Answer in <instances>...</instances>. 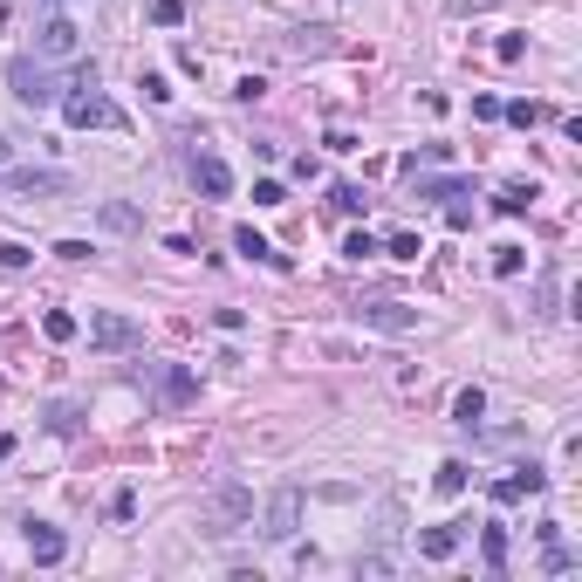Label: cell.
<instances>
[{
  "instance_id": "cell-1",
  "label": "cell",
  "mask_w": 582,
  "mask_h": 582,
  "mask_svg": "<svg viewBox=\"0 0 582 582\" xmlns=\"http://www.w3.org/2000/svg\"><path fill=\"white\" fill-rule=\"evenodd\" d=\"M7 82H15V96H21L28 110H48L62 90H90V82H96V62H90V69H76V76L62 82V76H55V62H28V55H21V62H7Z\"/></svg>"
},
{
  "instance_id": "cell-2",
  "label": "cell",
  "mask_w": 582,
  "mask_h": 582,
  "mask_svg": "<svg viewBox=\"0 0 582 582\" xmlns=\"http://www.w3.org/2000/svg\"><path fill=\"white\" fill-rule=\"evenodd\" d=\"M144 343V329H138V315H123V308H90V350H138Z\"/></svg>"
},
{
  "instance_id": "cell-3",
  "label": "cell",
  "mask_w": 582,
  "mask_h": 582,
  "mask_svg": "<svg viewBox=\"0 0 582 582\" xmlns=\"http://www.w3.org/2000/svg\"><path fill=\"white\" fill-rule=\"evenodd\" d=\"M62 117L76 123V131H123V110L110 103V96H96V82L82 96H69V103H62Z\"/></svg>"
},
{
  "instance_id": "cell-4",
  "label": "cell",
  "mask_w": 582,
  "mask_h": 582,
  "mask_svg": "<svg viewBox=\"0 0 582 582\" xmlns=\"http://www.w3.org/2000/svg\"><path fill=\"white\" fill-rule=\"evenodd\" d=\"M82 55V28L69 15L42 21V34H34V62H76Z\"/></svg>"
},
{
  "instance_id": "cell-5",
  "label": "cell",
  "mask_w": 582,
  "mask_h": 582,
  "mask_svg": "<svg viewBox=\"0 0 582 582\" xmlns=\"http://www.w3.org/2000/svg\"><path fill=\"white\" fill-rule=\"evenodd\" d=\"M7 192H21V199H55V192H76V179H69V171H28V165H7Z\"/></svg>"
},
{
  "instance_id": "cell-6",
  "label": "cell",
  "mask_w": 582,
  "mask_h": 582,
  "mask_svg": "<svg viewBox=\"0 0 582 582\" xmlns=\"http://www.w3.org/2000/svg\"><path fill=\"white\" fill-rule=\"evenodd\" d=\"M295 521H302V493L281 487L275 500H267V514H261V535L267 541H295Z\"/></svg>"
},
{
  "instance_id": "cell-7",
  "label": "cell",
  "mask_w": 582,
  "mask_h": 582,
  "mask_svg": "<svg viewBox=\"0 0 582 582\" xmlns=\"http://www.w3.org/2000/svg\"><path fill=\"white\" fill-rule=\"evenodd\" d=\"M254 514V500H247V487H219L213 507H206V521H213V535H233V528Z\"/></svg>"
},
{
  "instance_id": "cell-8",
  "label": "cell",
  "mask_w": 582,
  "mask_h": 582,
  "mask_svg": "<svg viewBox=\"0 0 582 582\" xmlns=\"http://www.w3.org/2000/svg\"><path fill=\"white\" fill-rule=\"evenodd\" d=\"M192 185H199V199H227L233 192V165L219 151H199L192 158Z\"/></svg>"
},
{
  "instance_id": "cell-9",
  "label": "cell",
  "mask_w": 582,
  "mask_h": 582,
  "mask_svg": "<svg viewBox=\"0 0 582 582\" xmlns=\"http://www.w3.org/2000/svg\"><path fill=\"white\" fill-rule=\"evenodd\" d=\"M541 487H548V473H541V466H514V473L493 480V500L514 507V500H528V493H541Z\"/></svg>"
},
{
  "instance_id": "cell-10",
  "label": "cell",
  "mask_w": 582,
  "mask_h": 582,
  "mask_svg": "<svg viewBox=\"0 0 582 582\" xmlns=\"http://www.w3.org/2000/svg\"><path fill=\"white\" fill-rule=\"evenodd\" d=\"M28 555L42 568H55L62 555H69V535H62V528H48V521H28Z\"/></svg>"
},
{
  "instance_id": "cell-11",
  "label": "cell",
  "mask_w": 582,
  "mask_h": 582,
  "mask_svg": "<svg viewBox=\"0 0 582 582\" xmlns=\"http://www.w3.org/2000/svg\"><path fill=\"white\" fill-rule=\"evenodd\" d=\"M356 322H370V329H391V336L418 329V315H412V308H398V302H370V308H356Z\"/></svg>"
},
{
  "instance_id": "cell-12",
  "label": "cell",
  "mask_w": 582,
  "mask_h": 582,
  "mask_svg": "<svg viewBox=\"0 0 582 582\" xmlns=\"http://www.w3.org/2000/svg\"><path fill=\"white\" fill-rule=\"evenodd\" d=\"M199 398V377H192V370H165V383H158V404H165V412H179V404H192Z\"/></svg>"
},
{
  "instance_id": "cell-13",
  "label": "cell",
  "mask_w": 582,
  "mask_h": 582,
  "mask_svg": "<svg viewBox=\"0 0 582 582\" xmlns=\"http://www.w3.org/2000/svg\"><path fill=\"white\" fill-rule=\"evenodd\" d=\"M233 254H247V261H267V267H281V275H288V254H275V247H267L254 227H240V233H233Z\"/></svg>"
},
{
  "instance_id": "cell-14",
  "label": "cell",
  "mask_w": 582,
  "mask_h": 582,
  "mask_svg": "<svg viewBox=\"0 0 582 582\" xmlns=\"http://www.w3.org/2000/svg\"><path fill=\"white\" fill-rule=\"evenodd\" d=\"M96 219H103V233H144V213H138V206H123V199H103Z\"/></svg>"
},
{
  "instance_id": "cell-15",
  "label": "cell",
  "mask_w": 582,
  "mask_h": 582,
  "mask_svg": "<svg viewBox=\"0 0 582 582\" xmlns=\"http://www.w3.org/2000/svg\"><path fill=\"white\" fill-rule=\"evenodd\" d=\"M480 418H487V391H480V383H466L460 398H452V425H466V432H473Z\"/></svg>"
},
{
  "instance_id": "cell-16",
  "label": "cell",
  "mask_w": 582,
  "mask_h": 582,
  "mask_svg": "<svg viewBox=\"0 0 582 582\" xmlns=\"http://www.w3.org/2000/svg\"><path fill=\"white\" fill-rule=\"evenodd\" d=\"M452 548H460V528H425V535H418V555H425V562H445Z\"/></svg>"
},
{
  "instance_id": "cell-17",
  "label": "cell",
  "mask_w": 582,
  "mask_h": 582,
  "mask_svg": "<svg viewBox=\"0 0 582 582\" xmlns=\"http://www.w3.org/2000/svg\"><path fill=\"white\" fill-rule=\"evenodd\" d=\"M528 206H535V185H507V192H493V213H500V219H521Z\"/></svg>"
},
{
  "instance_id": "cell-18",
  "label": "cell",
  "mask_w": 582,
  "mask_h": 582,
  "mask_svg": "<svg viewBox=\"0 0 582 582\" xmlns=\"http://www.w3.org/2000/svg\"><path fill=\"white\" fill-rule=\"evenodd\" d=\"M500 117H507V123H521V131H535V123H548V110L528 103V96H514V103H500Z\"/></svg>"
},
{
  "instance_id": "cell-19",
  "label": "cell",
  "mask_w": 582,
  "mask_h": 582,
  "mask_svg": "<svg viewBox=\"0 0 582 582\" xmlns=\"http://www.w3.org/2000/svg\"><path fill=\"white\" fill-rule=\"evenodd\" d=\"M521 267H528V247H514V240H507V247H493V275H500V281H514Z\"/></svg>"
},
{
  "instance_id": "cell-20",
  "label": "cell",
  "mask_w": 582,
  "mask_h": 582,
  "mask_svg": "<svg viewBox=\"0 0 582 582\" xmlns=\"http://www.w3.org/2000/svg\"><path fill=\"white\" fill-rule=\"evenodd\" d=\"M432 487H439L445 500H452V493H466V460H445L439 473H432Z\"/></svg>"
},
{
  "instance_id": "cell-21",
  "label": "cell",
  "mask_w": 582,
  "mask_h": 582,
  "mask_svg": "<svg viewBox=\"0 0 582 582\" xmlns=\"http://www.w3.org/2000/svg\"><path fill=\"white\" fill-rule=\"evenodd\" d=\"M42 336L48 343H69V336H76V315H69V308H48V315H42Z\"/></svg>"
},
{
  "instance_id": "cell-22",
  "label": "cell",
  "mask_w": 582,
  "mask_h": 582,
  "mask_svg": "<svg viewBox=\"0 0 582 582\" xmlns=\"http://www.w3.org/2000/svg\"><path fill=\"white\" fill-rule=\"evenodd\" d=\"M480 555H487V568H493V576L507 568V535H500V528H487V535H480Z\"/></svg>"
},
{
  "instance_id": "cell-23",
  "label": "cell",
  "mask_w": 582,
  "mask_h": 582,
  "mask_svg": "<svg viewBox=\"0 0 582 582\" xmlns=\"http://www.w3.org/2000/svg\"><path fill=\"white\" fill-rule=\"evenodd\" d=\"M418 199H466V179H425Z\"/></svg>"
},
{
  "instance_id": "cell-24",
  "label": "cell",
  "mask_w": 582,
  "mask_h": 582,
  "mask_svg": "<svg viewBox=\"0 0 582 582\" xmlns=\"http://www.w3.org/2000/svg\"><path fill=\"white\" fill-rule=\"evenodd\" d=\"M383 254H391V261H418L425 247H418V233H391V240H383Z\"/></svg>"
},
{
  "instance_id": "cell-25",
  "label": "cell",
  "mask_w": 582,
  "mask_h": 582,
  "mask_svg": "<svg viewBox=\"0 0 582 582\" xmlns=\"http://www.w3.org/2000/svg\"><path fill=\"white\" fill-rule=\"evenodd\" d=\"M329 206H336V213H364V185H336V192H329Z\"/></svg>"
},
{
  "instance_id": "cell-26",
  "label": "cell",
  "mask_w": 582,
  "mask_h": 582,
  "mask_svg": "<svg viewBox=\"0 0 582 582\" xmlns=\"http://www.w3.org/2000/svg\"><path fill=\"white\" fill-rule=\"evenodd\" d=\"M76 425H82V412H76V404H48V432H62V439H69Z\"/></svg>"
},
{
  "instance_id": "cell-27",
  "label": "cell",
  "mask_w": 582,
  "mask_h": 582,
  "mask_svg": "<svg viewBox=\"0 0 582 582\" xmlns=\"http://www.w3.org/2000/svg\"><path fill=\"white\" fill-rule=\"evenodd\" d=\"M151 21H158V28H179V21H185V0H151Z\"/></svg>"
},
{
  "instance_id": "cell-28",
  "label": "cell",
  "mask_w": 582,
  "mask_h": 582,
  "mask_svg": "<svg viewBox=\"0 0 582 582\" xmlns=\"http://www.w3.org/2000/svg\"><path fill=\"white\" fill-rule=\"evenodd\" d=\"M343 254H350V261H370V254H383V247H377V240H370V233H364V227H356V233H350V240H343Z\"/></svg>"
},
{
  "instance_id": "cell-29",
  "label": "cell",
  "mask_w": 582,
  "mask_h": 582,
  "mask_svg": "<svg viewBox=\"0 0 582 582\" xmlns=\"http://www.w3.org/2000/svg\"><path fill=\"white\" fill-rule=\"evenodd\" d=\"M138 90H144V96H151V103H171V82H165V76H158V69H144V76H138Z\"/></svg>"
},
{
  "instance_id": "cell-30",
  "label": "cell",
  "mask_w": 582,
  "mask_h": 582,
  "mask_svg": "<svg viewBox=\"0 0 582 582\" xmlns=\"http://www.w3.org/2000/svg\"><path fill=\"white\" fill-rule=\"evenodd\" d=\"M34 261V254H28V247H21V240H0V267H15V275H21V267H28Z\"/></svg>"
},
{
  "instance_id": "cell-31",
  "label": "cell",
  "mask_w": 582,
  "mask_h": 582,
  "mask_svg": "<svg viewBox=\"0 0 582 582\" xmlns=\"http://www.w3.org/2000/svg\"><path fill=\"white\" fill-rule=\"evenodd\" d=\"M131 514H138V493H131V487L110 493V521H131Z\"/></svg>"
},
{
  "instance_id": "cell-32",
  "label": "cell",
  "mask_w": 582,
  "mask_h": 582,
  "mask_svg": "<svg viewBox=\"0 0 582 582\" xmlns=\"http://www.w3.org/2000/svg\"><path fill=\"white\" fill-rule=\"evenodd\" d=\"M254 206H288V192H281L275 179H261V185H254Z\"/></svg>"
},
{
  "instance_id": "cell-33",
  "label": "cell",
  "mask_w": 582,
  "mask_h": 582,
  "mask_svg": "<svg viewBox=\"0 0 582 582\" xmlns=\"http://www.w3.org/2000/svg\"><path fill=\"white\" fill-rule=\"evenodd\" d=\"M15 460V432H0V466Z\"/></svg>"
},
{
  "instance_id": "cell-34",
  "label": "cell",
  "mask_w": 582,
  "mask_h": 582,
  "mask_svg": "<svg viewBox=\"0 0 582 582\" xmlns=\"http://www.w3.org/2000/svg\"><path fill=\"white\" fill-rule=\"evenodd\" d=\"M7 158H15V151H7V138H0V165H7Z\"/></svg>"
}]
</instances>
